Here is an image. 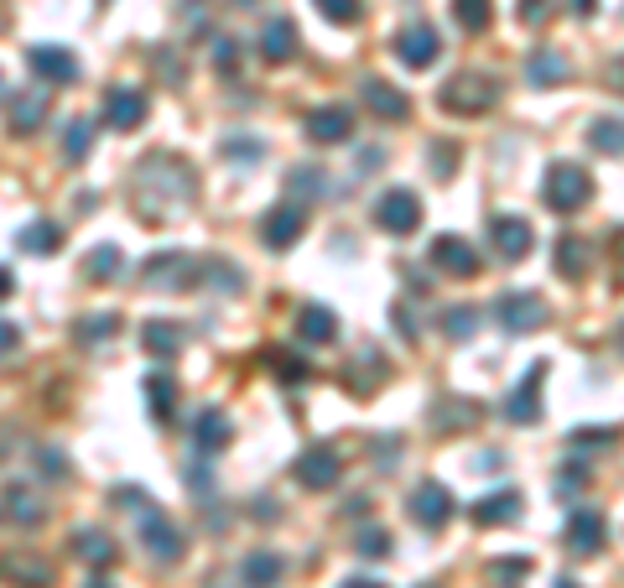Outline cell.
Instances as JSON below:
<instances>
[{
    "instance_id": "15",
    "label": "cell",
    "mask_w": 624,
    "mask_h": 588,
    "mask_svg": "<svg viewBox=\"0 0 624 588\" xmlns=\"http://www.w3.org/2000/svg\"><path fill=\"white\" fill-rule=\"evenodd\" d=\"M339 474H344V463H339L333 448H307V454L297 458V484L302 490H333Z\"/></svg>"
},
{
    "instance_id": "6",
    "label": "cell",
    "mask_w": 624,
    "mask_h": 588,
    "mask_svg": "<svg viewBox=\"0 0 624 588\" xmlns=\"http://www.w3.org/2000/svg\"><path fill=\"white\" fill-rule=\"evenodd\" d=\"M452 516V495H448V484H437V480H422L416 490H411V521L416 526H427V531H443Z\"/></svg>"
},
{
    "instance_id": "28",
    "label": "cell",
    "mask_w": 624,
    "mask_h": 588,
    "mask_svg": "<svg viewBox=\"0 0 624 588\" xmlns=\"http://www.w3.org/2000/svg\"><path fill=\"white\" fill-rule=\"evenodd\" d=\"M58 240H63V235H58L52 219H32L22 235H16V250H26V256H47V250H58Z\"/></svg>"
},
{
    "instance_id": "38",
    "label": "cell",
    "mask_w": 624,
    "mask_h": 588,
    "mask_svg": "<svg viewBox=\"0 0 624 588\" xmlns=\"http://www.w3.org/2000/svg\"><path fill=\"white\" fill-rule=\"evenodd\" d=\"M89 146H94V126H89V120H73V126H68V141H63V156L68 162H84Z\"/></svg>"
},
{
    "instance_id": "50",
    "label": "cell",
    "mask_w": 624,
    "mask_h": 588,
    "mask_svg": "<svg viewBox=\"0 0 624 588\" xmlns=\"http://www.w3.org/2000/svg\"><path fill=\"white\" fill-rule=\"evenodd\" d=\"M452 146H432V167H443V177H448V167H452Z\"/></svg>"
},
{
    "instance_id": "21",
    "label": "cell",
    "mask_w": 624,
    "mask_h": 588,
    "mask_svg": "<svg viewBox=\"0 0 624 588\" xmlns=\"http://www.w3.org/2000/svg\"><path fill=\"white\" fill-rule=\"evenodd\" d=\"M526 79L537 89H552L567 79V58H562V47H537L531 58H526Z\"/></svg>"
},
{
    "instance_id": "13",
    "label": "cell",
    "mask_w": 624,
    "mask_h": 588,
    "mask_svg": "<svg viewBox=\"0 0 624 588\" xmlns=\"http://www.w3.org/2000/svg\"><path fill=\"white\" fill-rule=\"evenodd\" d=\"M302 230H307L302 203H281V209H271V214H266V224H260V240L271 245V250H292V245L302 240Z\"/></svg>"
},
{
    "instance_id": "36",
    "label": "cell",
    "mask_w": 624,
    "mask_h": 588,
    "mask_svg": "<svg viewBox=\"0 0 624 588\" xmlns=\"http://www.w3.org/2000/svg\"><path fill=\"white\" fill-rule=\"evenodd\" d=\"M452 16L463 32H484L490 26V0H452Z\"/></svg>"
},
{
    "instance_id": "46",
    "label": "cell",
    "mask_w": 624,
    "mask_h": 588,
    "mask_svg": "<svg viewBox=\"0 0 624 588\" xmlns=\"http://www.w3.org/2000/svg\"><path fill=\"white\" fill-rule=\"evenodd\" d=\"M214 68H219V73H235V68H239V43H235V37H219V43H214Z\"/></svg>"
},
{
    "instance_id": "49",
    "label": "cell",
    "mask_w": 624,
    "mask_h": 588,
    "mask_svg": "<svg viewBox=\"0 0 624 588\" xmlns=\"http://www.w3.org/2000/svg\"><path fill=\"white\" fill-rule=\"evenodd\" d=\"M224 156H260V141H224Z\"/></svg>"
},
{
    "instance_id": "34",
    "label": "cell",
    "mask_w": 624,
    "mask_h": 588,
    "mask_svg": "<svg viewBox=\"0 0 624 588\" xmlns=\"http://www.w3.org/2000/svg\"><path fill=\"white\" fill-rule=\"evenodd\" d=\"M11 573V584H26V588H52V567L37 563V557H22V563L5 567Z\"/></svg>"
},
{
    "instance_id": "26",
    "label": "cell",
    "mask_w": 624,
    "mask_h": 588,
    "mask_svg": "<svg viewBox=\"0 0 624 588\" xmlns=\"http://www.w3.org/2000/svg\"><path fill=\"white\" fill-rule=\"evenodd\" d=\"M73 552H79V563H89V567H109V563H115V542H109L105 531H94V526L73 531Z\"/></svg>"
},
{
    "instance_id": "41",
    "label": "cell",
    "mask_w": 624,
    "mask_h": 588,
    "mask_svg": "<svg viewBox=\"0 0 624 588\" xmlns=\"http://www.w3.org/2000/svg\"><path fill=\"white\" fill-rule=\"evenodd\" d=\"M354 552H360V557H386V552H390V537L380 531V526H365V531L354 537Z\"/></svg>"
},
{
    "instance_id": "47",
    "label": "cell",
    "mask_w": 624,
    "mask_h": 588,
    "mask_svg": "<svg viewBox=\"0 0 624 588\" xmlns=\"http://www.w3.org/2000/svg\"><path fill=\"white\" fill-rule=\"evenodd\" d=\"M43 474H47V480H63V474H68V458L58 454V448H43Z\"/></svg>"
},
{
    "instance_id": "19",
    "label": "cell",
    "mask_w": 624,
    "mask_h": 588,
    "mask_svg": "<svg viewBox=\"0 0 624 588\" xmlns=\"http://www.w3.org/2000/svg\"><path fill=\"white\" fill-rule=\"evenodd\" d=\"M360 94H365V105L375 109L380 120H407V115H411V99L401 94V89H390L386 79H365V89H360Z\"/></svg>"
},
{
    "instance_id": "48",
    "label": "cell",
    "mask_w": 624,
    "mask_h": 588,
    "mask_svg": "<svg viewBox=\"0 0 624 588\" xmlns=\"http://www.w3.org/2000/svg\"><path fill=\"white\" fill-rule=\"evenodd\" d=\"M526 567H531V563H526V557H505V563H495V567H490V573L510 584V578H526Z\"/></svg>"
},
{
    "instance_id": "54",
    "label": "cell",
    "mask_w": 624,
    "mask_h": 588,
    "mask_svg": "<svg viewBox=\"0 0 624 588\" xmlns=\"http://www.w3.org/2000/svg\"><path fill=\"white\" fill-rule=\"evenodd\" d=\"M557 588H578V584H573V578H557Z\"/></svg>"
},
{
    "instance_id": "40",
    "label": "cell",
    "mask_w": 624,
    "mask_h": 588,
    "mask_svg": "<svg viewBox=\"0 0 624 588\" xmlns=\"http://www.w3.org/2000/svg\"><path fill=\"white\" fill-rule=\"evenodd\" d=\"M203 277H209L219 292H239V286H245L239 266H224V261H203Z\"/></svg>"
},
{
    "instance_id": "31",
    "label": "cell",
    "mask_w": 624,
    "mask_h": 588,
    "mask_svg": "<svg viewBox=\"0 0 624 588\" xmlns=\"http://www.w3.org/2000/svg\"><path fill=\"white\" fill-rule=\"evenodd\" d=\"M588 141H593V152L603 156H624V120H593V131H588Z\"/></svg>"
},
{
    "instance_id": "16",
    "label": "cell",
    "mask_w": 624,
    "mask_h": 588,
    "mask_svg": "<svg viewBox=\"0 0 624 588\" xmlns=\"http://www.w3.org/2000/svg\"><path fill=\"white\" fill-rule=\"evenodd\" d=\"M603 516L599 510H588V505H573V516H567V546L578 552V557H593L603 546Z\"/></svg>"
},
{
    "instance_id": "9",
    "label": "cell",
    "mask_w": 624,
    "mask_h": 588,
    "mask_svg": "<svg viewBox=\"0 0 624 588\" xmlns=\"http://www.w3.org/2000/svg\"><path fill=\"white\" fill-rule=\"evenodd\" d=\"M146 120V94L130 84H115L105 89V126L109 131H136Z\"/></svg>"
},
{
    "instance_id": "11",
    "label": "cell",
    "mask_w": 624,
    "mask_h": 588,
    "mask_svg": "<svg viewBox=\"0 0 624 588\" xmlns=\"http://www.w3.org/2000/svg\"><path fill=\"white\" fill-rule=\"evenodd\" d=\"M541 375H546V365H531L526 380L505 396V416H510L516 427H537L541 422Z\"/></svg>"
},
{
    "instance_id": "27",
    "label": "cell",
    "mask_w": 624,
    "mask_h": 588,
    "mask_svg": "<svg viewBox=\"0 0 624 588\" xmlns=\"http://www.w3.org/2000/svg\"><path fill=\"white\" fill-rule=\"evenodd\" d=\"M146 401H151V416L167 427V422H173V407H177V380L173 375H162V371L146 375Z\"/></svg>"
},
{
    "instance_id": "2",
    "label": "cell",
    "mask_w": 624,
    "mask_h": 588,
    "mask_svg": "<svg viewBox=\"0 0 624 588\" xmlns=\"http://www.w3.org/2000/svg\"><path fill=\"white\" fill-rule=\"evenodd\" d=\"M495 99H499L495 79H479V73H458V79L443 89V109H452V115H484Z\"/></svg>"
},
{
    "instance_id": "8",
    "label": "cell",
    "mask_w": 624,
    "mask_h": 588,
    "mask_svg": "<svg viewBox=\"0 0 624 588\" xmlns=\"http://www.w3.org/2000/svg\"><path fill=\"white\" fill-rule=\"evenodd\" d=\"M198 277V266L183 256V250H162V256H151L146 271H141V282L156 286V292H177V286H188Z\"/></svg>"
},
{
    "instance_id": "18",
    "label": "cell",
    "mask_w": 624,
    "mask_h": 588,
    "mask_svg": "<svg viewBox=\"0 0 624 588\" xmlns=\"http://www.w3.org/2000/svg\"><path fill=\"white\" fill-rule=\"evenodd\" d=\"M354 131V109L349 105H323L307 115V136L313 141H323V146H333V141H344V136Z\"/></svg>"
},
{
    "instance_id": "17",
    "label": "cell",
    "mask_w": 624,
    "mask_h": 588,
    "mask_svg": "<svg viewBox=\"0 0 624 588\" xmlns=\"http://www.w3.org/2000/svg\"><path fill=\"white\" fill-rule=\"evenodd\" d=\"M260 58L266 63L297 58V26H292V16H271V22L260 26Z\"/></svg>"
},
{
    "instance_id": "22",
    "label": "cell",
    "mask_w": 624,
    "mask_h": 588,
    "mask_svg": "<svg viewBox=\"0 0 624 588\" xmlns=\"http://www.w3.org/2000/svg\"><path fill=\"white\" fill-rule=\"evenodd\" d=\"M183 339H188V328L173 324V318H151V324L141 328V344H146L151 354H162V360H173L177 349H183Z\"/></svg>"
},
{
    "instance_id": "7",
    "label": "cell",
    "mask_w": 624,
    "mask_h": 588,
    "mask_svg": "<svg viewBox=\"0 0 624 588\" xmlns=\"http://www.w3.org/2000/svg\"><path fill=\"white\" fill-rule=\"evenodd\" d=\"M427 256H432V266H437V271H448V277H458V282L479 277V250L469 240H458V235H437Z\"/></svg>"
},
{
    "instance_id": "25",
    "label": "cell",
    "mask_w": 624,
    "mask_h": 588,
    "mask_svg": "<svg viewBox=\"0 0 624 588\" xmlns=\"http://www.w3.org/2000/svg\"><path fill=\"white\" fill-rule=\"evenodd\" d=\"M193 443H198V454H219V448L229 443V416L219 412V407L198 412V422H193Z\"/></svg>"
},
{
    "instance_id": "4",
    "label": "cell",
    "mask_w": 624,
    "mask_h": 588,
    "mask_svg": "<svg viewBox=\"0 0 624 588\" xmlns=\"http://www.w3.org/2000/svg\"><path fill=\"white\" fill-rule=\"evenodd\" d=\"M141 542H146V552L156 563H177V557H183V531H177V526L167 521V510H156V505H146V516H141Z\"/></svg>"
},
{
    "instance_id": "51",
    "label": "cell",
    "mask_w": 624,
    "mask_h": 588,
    "mask_svg": "<svg viewBox=\"0 0 624 588\" xmlns=\"http://www.w3.org/2000/svg\"><path fill=\"white\" fill-rule=\"evenodd\" d=\"M593 5H599V0H573V11H578V16H593Z\"/></svg>"
},
{
    "instance_id": "45",
    "label": "cell",
    "mask_w": 624,
    "mask_h": 588,
    "mask_svg": "<svg viewBox=\"0 0 624 588\" xmlns=\"http://www.w3.org/2000/svg\"><path fill=\"white\" fill-rule=\"evenodd\" d=\"M286 183H292V193H313V198L323 193V173H318V167H297Z\"/></svg>"
},
{
    "instance_id": "3",
    "label": "cell",
    "mask_w": 624,
    "mask_h": 588,
    "mask_svg": "<svg viewBox=\"0 0 624 588\" xmlns=\"http://www.w3.org/2000/svg\"><path fill=\"white\" fill-rule=\"evenodd\" d=\"M495 313H499V328H505V333H537V328L546 324V303H541L537 292H505Z\"/></svg>"
},
{
    "instance_id": "42",
    "label": "cell",
    "mask_w": 624,
    "mask_h": 588,
    "mask_svg": "<svg viewBox=\"0 0 624 588\" xmlns=\"http://www.w3.org/2000/svg\"><path fill=\"white\" fill-rule=\"evenodd\" d=\"M318 11H323L328 22H339V26H349V22H360V0H318Z\"/></svg>"
},
{
    "instance_id": "10",
    "label": "cell",
    "mask_w": 624,
    "mask_h": 588,
    "mask_svg": "<svg viewBox=\"0 0 624 588\" xmlns=\"http://www.w3.org/2000/svg\"><path fill=\"white\" fill-rule=\"evenodd\" d=\"M437 52H443V37H437V26L416 22V26H407V32H396V58H401L407 68L437 63Z\"/></svg>"
},
{
    "instance_id": "43",
    "label": "cell",
    "mask_w": 624,
    "mask_h": 588,
    "mask_svg": "<svg viewBox=\"0 0 624 588\" xmlns=\"http://www.w3.org/2000/svg\"><path fill=\"white\" fill-rule=\"evenodd\" d=\"M516 22H526V26L552 22V0H516Z\"/></svg>"
},
{
    "instance_id": "39",
    "label": "cell",
    "mask_w": 624,
    "mask_h": 588,
    "mask_svg": "<svg viewBox=\"0 0 624 588\" xmlns=\"http://www.w3.org/2000/svg\"><path fill=\"white\" fill-rule=\"evenodd\" d=\"M474 324H479L474 307H448V313H443V328H448V339H469V333H474Z\"/></svg>"
},
{
    "instance_id": "14",
    "label": "cell",
    "mask_w": 624,
    "mask_h": 588,
    "mask_svg": "<svg viewBox=\"0 0 624 588\" xmlns=\"http://www.w3.org/2000/svg\"><path fill=\"white\" fill-rule=\"evenodd\" d=\"M490 240H495V250H499V261H520L526 250H531V224L520 214H495L490 219Z\"/></svg>"
},
{
    "instance_id": "12",
    "label": "cell",
    "mask_w": 624,
    "mask_h": 588,
    "mask_svg": "<svg viewBox=\"0 0 624 588\" xmlns=\"http://www.w3.org/2000/svg\"><path fill=\"white\" fill-rule=\"evenodd\" d=\"M26 63H32V73H37L43 84H73V79H79V58H73L68 47L37 43L32 52H26Z\"/></svg>"
},
{
    "instance_id": "24",
    "label": "cell",
    "mask_w": 624,
    "mask_h": 588,
    "mask_svg": "<svg viewBox=\"0 0 624 588\" xmlns=\"http://www.w3.org/2000/svg\"><path fill=\"white\" fill-rule=\"evenodd\" d=\"M47 115V89H26L11 94V131H37Z\"/></svg>"
},
{
    "instance_id": "23",
    "label": "cell",
    "mask_w": 624,
    "mask_h": 588,
    "mask_svg": "<svg viewBox=\"0 0 624 588\" xmlns=\"http://www.w3.org/2000/svg\"><path fill=\"white\" fill-rule=\"evenodd\" d=\"M297 333H302V344H333L339 339V318L328 313V307H302L297 313Z\"/></svg>"
},
{
    "instance_id": "52",
    "label": "cell",
    "mask_w": 624,
    "mask_h": 588,
    "mask_svg": "<svg viewBox=\"0 0 624 588\" xmlns=\"http://www.w3.org/2000/svg\"><path fill=\"white\" fill-rule=\"evenodd\" d=\"M609 79H614V89H624V58L614 68H609Z\"/></svg>"
},
{
    "instance_id": "29",
    "label": "cell",
    "mask_w": 624,
    "mask_h": 588,
    "mask_svg": "<svg viewBox=\"0 0 624 588\" xmlns=\"http://www.w3.org/2000/svg\"><path fill=\"white\" fill-rule=\"evenodd\" d=\"M432 416H437V422H432V427H443V433H458V427H469V422H479V416H484V407H474V401H437V407H432Z\"/></svg>"
},
{
    "instance_id": "5",
    "label": "cell",
    "mask_w": 624,
    "mask_h": 588,
    "mask_svg": "<svg viewBox=\"0 0 624 588\" xmlns=\"http://www.w3.org/2000/svg\"><path fill=\"white\" fill-rule=\"evenodd\" d=\"M375 224H380L386 235H411V230L422 224V203H416V193L390 188V193L375 203Z\"/></svg>"
},
{
    "instance_id": "37",
    "label": "cell",
    "mask_w": 624,
    "mask_h": 588,
    "mask_svg": "<svg viewBox=\"0 0 624 588\" xmlns=\"http://www.w3.org/2000/svg\"><path fill=\"white\" fill-rule=\"evenodd\" d=\"M115 328H120V318H115V313H89V318H79V328H73V333H79L84 344H99V339H109Z\"/></svg>"
},
{
    "instance_id": "20",
    "label": "cell",
    "mask_w": 624,
    "mask_h": 588,
    "mask_svg": "<svg viewBox=\"0 0 624 588\" xmlns=\"http://www.w3.org/2000/svg\"><path fill=\"white\" fill-rule=\"evenodd\" d=\"M469 516H474V526H510L520 516V495L516 490H495V495H484Z\"/></svg>"
},
{
    "instance_id": "32",
    "label": "cell",
    "mask_w": 624,
    "mask_h": 588,
    "mask_svg": "<svg viewBox=\"0 0 624 588\" xmlns=\"http://www.w3.org/2000/svg\"><path fill=\"white\" fill-rule=\"evenodd\" d=\"M281 578V557H271V552H250L245 557V584L250 588H271Z\"/></svg>"
},
{
    "instance_id": "53",
    "label": "cell",
    "mask_w": 624,
    "mask_h": 588,
    "mask_svg": "<svg viewBox=\"0 0 624 588\" xmlns=\"http://www.w3.org/2000/svg\"><path fill=\"white\" fill-rule=\"evenodd\" d=\"M344 588H380V584H369V578H349Z\"/></svg>"
},
{
    "instance_id": "33",
    "label": "cell",
    "mask_w": 624,
    "mask_h": 588,
    "mask_svg": "<svg viewBox=\"0 0 624 588\" xmlns=\"http://www.w3.org/2000/svg\"><path fill=\"white\" fill-rule=\"evenodd\" d=\"M5 516H11V521H22V526H37V521H43V505L32 501L26 490L11 484V490H5Z\"/></svg>"
},
{
    "instance_id": "55",
    "label": "cell",
    "mask_w": 624,
    "mask_h": 588,
    "mask_svg": "<svg viewBox=\"0 0 624 588\" xmlns=\"http://www.w3.org/2000/svg\"><path fill=\"white\" fill-rule=\"evenodd\" d=\"M89 588H109V584H105V578H94V584H89Z\"/></svg>"
},
{
    "instance_id": "30",
    "label": "cell",
    "mask_w": 624,
    "mask_h": 588,
    "mask_svg": "<svg viewBox=\"0 0 624 588\" xmlns=\"http://www.w3.org/2000/svg\"><path fill=\"white\" fill-rule=\"evenodd\" d=\"M588 240H578V235H567V240H557V271L567 277V282H582L588 277Z\"/></svg>"
},
{
    "instance_id": "1",
    "label": "cell",
    "mask_w": 624,
    "mask_h": 588,
    "mask_svg": "<svg viewBox=\"0 0 624 588\" xmlns=\"http://www.w3.org/2000/svg\"><path fill=\"white\" fill-rule=\"evenodd\" d=\"M541 198H546L557 214H578L582 203L593 198V177L582 173L578 162H557V167L546 173V188H541Z\"/></svg>"
},
{
    "instance_id": "44",
    "label": "cell",
    "mask_w": 624,
    "mask_h": 588,
    "mask_svg": "<svg viewBox=\"0 0 624 588\" xmlns=\"http://www.w3.org/2000/svg\"><path fill=\"white\" fill-rule=\"evenodd\" d=\"M271 365L286 375V386H302V380H307V365H302L297 354H286V349H276V354H271Z\"/></svg>"
},
{
    "instance_id": "35",
    "label": "cell",
    "mask_w": 624,
    "mask_h": 588,
    "mask_svg": "<svg viewBox=\"0 0 624 588\" xmlns=\"http://www.w3.org/2000/svg\"><path fill=\"white\" fill-rule=\"evenodd\" d=\"M89 282H109V277H120V250L115 245H99V250H89Z\"/></svg>"
}]
</instances>
